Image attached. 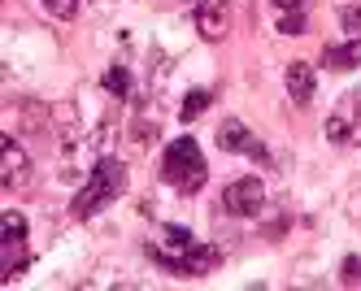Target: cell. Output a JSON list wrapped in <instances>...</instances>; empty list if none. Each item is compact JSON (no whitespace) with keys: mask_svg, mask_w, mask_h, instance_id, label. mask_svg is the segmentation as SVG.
<instances>
[{"mask_svg":"<svg viewBox=\"0 0 361 291\" xmlns=\"http://www.w3.org/2000/svg\"><path fill=\"white\" fill-rule=\"evenodd\" d=\"M148 256L161 270L183 274V278H200V274L218 270V261H222V252L214 244H200L188 226H161V235L148 244Z\"/></svg>","mask_w":361,"mask_h":291,"instance_id":"6da1fadb","label":"cell"},{"mask_svg":"<svg viewBox=\"0 0 361 291\" xmlns=\"http://www.w3.org/2000/svg\"><path fill=\"white\" fill-rule=\"evenodd\" d=\"M122 192H126V166L118 156H100L87 174V182L79 187V196L70 200V213L74 218H96L100 209H109Z\"/></svg>","mask_w":361,"mask_h":291,"instance_id":"7a4b0ae2","label":"cell"},{"mask_svg":"<svg viewBox=\"0 0 361 291\" xmlns=\"http://www.w3.org/2000/svg\"><path fill=\"white\" fill-rule=\"evenodd\" d=\"M161 178L170 182L174 192H183V196H192V192L204 187L209 166H204V152H200V144L192 135H178L174 144H166V152H161Z\"/></svg>","mask_w":361,"mask_h":291,"instance_id":"3957f363","label":"cell"},{"mask_svg":"<svg viewBox=\"0 0 361 291\" xmlns=\"http://www.w3.org/2000/svg\"><path fill=\"white\" fill-rule=\"evenodd\" d=\"M31 266V248H27V218L9 209L5 218H0V283L18 278L22 270Z\"/></svg>","mask_w":361,"mask_h":291,"instance_id":"277c9868","label":"cell"},{"mask_svg":"<svg viewBox=\"0 0 361 291\" xmlns=\"http://www.w3.org/2000/svg\"><path fill=\"white\" fill-rule=\"evenodd\" d=\"M262 204H266V182L257 178V174H244L235 182H226L222 209H226L231 218H257V213H262Z\"/></svg>","mask_w":361,"mask_h":291,"instance_id":"5b68a950","label":"cell"},{"mask_svg":"<svg viewBox=\"0 0 361 291\" xmlns=\"http://www.w3.org/2000/svg\"><path fill=\"white\" fill-rule=\"evenodd\" d=\"M326 140L331 144H353V148H361V87L348 92L340 104H335V113L326 118Z\"/></svg>","mask_w":361,"mask_h":291,"instance_id":"8992f818","label":"cell"},{"mask_svg":"<svg viewBox=\"0 0 361 291\" xmlns=\"http://www.w3.org/2000/svg\"><path fill=\"white\" fill-rule=\"evenodd\" d=\"M218 148H222V152H235V156H252V161H270L266 144L257 140L240 118H226V122L218 126Z\"/></svg>","mask_w":361,"mask_h":291,"instance_id":"52a82bcc","label":"cell"},{"mask_svg":"<svg viewBox=\"0 0 361 291\" xmlns=\"http://www.w3.org/2000/svg\"><path fill=\"white\" fill-rule=\"evenodd\" d=\"M192 22H196L200 39H209V44L226 39V31H231V0H196Z\"/></svg>","mask_w":361,"mask_h":291,"instance_id":"ba28073f","label":"cell"},{"mask_svg":"<svg viewBox=\"0 0 361 291\" xmlns=\"http://www.w3.org/2000/svg\"><path fill=\"white\" fill-rule=\"evenodd\" d=\"M27 178H31V161H27V152H22V144H18L13 135H5V144H0V182H5L9 192H18Z\"/></svg>","mask_w":361,"mask_h":291,"instance_id":"9c48e42d","label":"cell"},{"mask_svg":"<svg viewBox=\"0 0 361 291\" xmlns=\"http://www.w3.org/2000/svg\"><path fill=\"white\" fill-rule=\"evenodd\" d=\"M283 83H288V96L305 109V104L314 100V92H318V74H314V66H309V61H288Z\"/></svg>","mask_w":361,"mask_h":291,"instance_id":"30bf717a","label":"cell"},{"mask_svg":"<svg viewBox=\"0 0 361 291\" xmlns=\"http://www.w3.org/2000/svg\"><path fill=\"white\" fill-rule=\"evenodd\" d=\"M309 5H314V0H274V9H279V31H283V35H305V26H309Z\"/></svg>","mask_w":361,"mask_h":291,"instance_id":"8fae6325","label":"cell"},{"mask_svg":"<svg viewBox=\"0 0 361 291\" xmlns=\"http://www.w3.org/2000/svg\"><path fill=\"white\" fill-rule=\"evenodd\" d=\"M322 66L326 70H357L361 66V39H344V44H326L322 48Z\"/></svg>","mask_w":361,"mask_h":291,"instance_id":"7c38bea8","label":"cell"},{"mask_svg":"<svg viewBox=\"0 0 361 291\" xmlns=\"http://www.w3.org/2000/svg\"><path fill=\"white\" fill-rule=\"evenodd\" d=\"M209 100H214V96L204 92V87H192V92L183 96V104H178V118H183V122H196L204 109H209Z\"/></svg>","mask_w":361,"mask_h":291,"instance_id":"4fadbf2b","label":"cell"},{"mask_svg":"<svg viewBox=\"0 0 361 291\" xmlns=\"http://www.w3.org/2000/svg\"><path fill=\"white\" fill-rule=\"evenodd\" d=\"M100 83H105V92H109V96H118V100L131 96V74H126V66L105 70V78H100Z\"/></svg>","mask_w":361,"mask_h":291,"instance_id":"5bb4252c","label":"cell"},{"mask_svg":"<svg viewBox=\"0 0 361 291\" xmlns=\"http://www.w3.org/2000/svg\"><path fill=\"white\" fill-rule=\"evenodd\" d=\"M39 5H44L48 13H53V18H61V22H70L74 13H79V5H83V0H39Z\"/></svg>","mask_w":361,"mask_h":291,"instance_id":"9a60e30c","label":"cell"},{"mask_svg":"<svg viewBox=\"0 0 361 291\" xmlns=\"http://www.w3.org/2000/svg\"><path fill=\"white\" fill-rule=\"evenodd\" d=\"M340 26L353 31V35H361V5H344L340 9Z\"/></svg>","mask_w":361,"mask_h":291,"instance_id":"2e32d148","label":"cell"},{"mask_svg":"<svg viewBox=\"0 0 361 291\" xmlns=\"http://www.w3.org/2000/svg\"><path fill=\"white\" fill-rule=\"evenodd\" d=\"M340 278H344V283H357V278H361V261H357V256L344 261V274H340Z\"/></svg>","mask_w":361,"mask_h":291,"instance_id":"e0dca14e","label":"cell"}]
</instances>
